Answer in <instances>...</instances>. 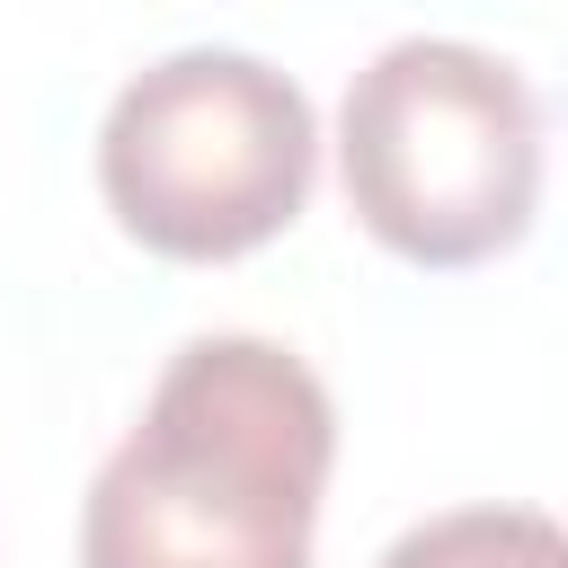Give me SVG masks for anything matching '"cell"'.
Returning <instances> with one entry per match:
<instances>
[{
  "instance_id": "1",
  "label": "cell",
  "mask_w": 568,
  "mask_h": 568,
  "mask_svg": "<svg viewBox=\"0 0 568 568\" xmlns=\"http://www.w3.org/2000/svg\"><path fill=\"white\" fill-rule=\"evenodd\" d=\"M337 408L248 328L186 337L80 506V568H311Z\"/></svg>"
},
{
  "instance_id": "4",
  "label": "cell",
  "mask_w": 568,
  "mask_h": 568,
  "mask_svg": "<svg viewBox=\"0 0 568 568\" xmlns=\"http://www.w3.org/2000/svg\"><path fill=\"white\" fill-rule=\"evenodd\" d=\"M382 568H568V541L541 506H453L408 524Z\"/></svg>"
},
{
  "instance_id": "2",
  "label": "cell",
  "mask_w": 568,
  "mask_h": 568,
  "mask_svg": "<svg viewBox=\"0 0 568 568\" xmlns=\"http://www.w3.org/2000/svg\"><path fill=\"white\" fill-rule=\"evenodd\" d=\"M337 178L390 257L479 266L541 213V98L488 44L399 36L346 80Z\"/></svg>"
},
{
  "instance_id": "3",
  "label": "cell",
  "mask_w": 568,
  "mask_h": 568,
  "mask_svg": "<svg viewBox=\"0 0 568 568\" xmlns=\"http://www.w3.org/2000/svg\"><path fill=\"white\" fill-rule=\"evenodd\" d=\"M320 178V115L302 80L240 44H186L133 71L98 124V195L151 257H248Z\"/></svg>"
}]
</instances>
